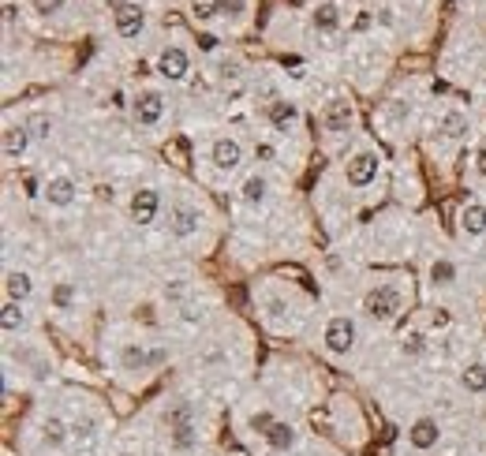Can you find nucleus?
<instances>
[{
    "instance_id": "423d86ee",
    "label": "nucleus",
    "mask_w": 486,
    "mask_h": 456,
    "mask_svg": "<svg viewBox=\"0 0 486 456\" xmlns=\"http://www.w3.org/2000/svg\"><path fill=\"white\" fill-rule=\"evenodd\" d=\"M157 71L165 75V79H183V75L191 71V60H187V52H183L180 45H165L161 49V57H157Z\"/></svg>"
},
{
    "instance_id": "2f4dec72",
    "label": "nucleus",
    "mask_w": 486,
    "mask_h": 456,
    "mask_svg": "<svg viewBox=\"0 0 486 456\" xmlns=\"http://www.w3.org/2000/svg\"><path fill=\"white\" fill-rule=\"evenodd\" d=\"M71 296H75L71 285H57V288H52V303H57V307H68Z\"/></svg>"
},
{
    "instance_id": "f8f14e48",
    "label": "nucleus",
    "mask_w": 486,
    "mask_h": 456,
    "mask_svg": "<svg viewBox=\"0 0 486 456\" xmlns=\"http://www.w3.org/2000/svg\"><path fill=\"white\" fill-rule=\"evenodd\" d=\"M408 441L415 445V449H434V445L441 441V427H438V419H415L412 427H408Z\"/></svg>"
},
{
    "instance_id": "b1692460",
    "label": "nucleus",
    "mask_w": 486,
    "mask_h": 456,
    "mask_svg": "<svg viewBox=\"0 0 486 456\" xmlns=\"http://www.w3.org/2000/svg\"><path fill=\"white\" fill-rule=\"evenodd\" d=\"M165 422H169V430L183 427V422H194V404H191V400H176V404L165 411Z\"/></svg>"
},
{
    "instance_id": "c9c22d12",
    "label": "nucleus",
    "mask_w": 486,
    "mask_h": 456,
    "mask_svg": "<svg viewBox=\"0 0 486 456\" xmlns=\"http://www.w3.org/2000/svg\"><path fill=\"white\" fill-rule=\"evenodd\" d=\"M165 359H169L165 348H154V352H150V366H157V363H165Z\"/></svg>"
},
{
    "instance_id": "4c0bfd02",
    "label": "nucleus",
    "mask_w": 486,
    "mask_h": 456,
    "mask_svg": "<svg viewBox=\"0 0 486 456\" xmlns=\"http://www.w3.org/2000/svg\"><path fill=\"white\" fill-rule=\"evenodd\" d=\"M105 4H109V12L116 15V12H120V8H127V4H131V0H105Z\"/></svg>"
},
{
    "instance_id": "72a5a7b5",
    "label": "nucleus",
    "mask_w": 486,
    "mask_h": 456,
    "mask_svg": "<svg viewBox=\"0 0 486 456\" xmlns=\"http://www.w3.org/2000/svg\"><path fill=\"white\" fill-rule=\"evenodd\" d=\"M221 12L224 15H243L247 12V0H221Z\"/></svg>"
},
{
    "instance_id": "4be33fe9",
    "label": "nucleus",
    "mask_w": 486,
    "mask_h": 456,
    "mask_svg": "<svg viewBox=\"0 0 486 456\" xmlns=\"http://www.w3.org/2000/svg\"><path fill=\"white\" fill-rule=\"evenodd\" d=\"M172 449H180V453H187L199 445V430H194V422H183V427H172Z\"/></svg>"
},
{
    "instance_id": "a211bd4d",
    "label": "nucleus",
    "mask_w": 486,
    "mask_h": 456,
    "mask_svg": "<svg viewBox=\"0 0 486 456\" xmlns=\"http://www.w3.org/2000/svg\"><path fill=\"white\" fill-rule=\"evenodd\" d=\"M4 288L15 303H23L30 292H34V280H30V273H23V269H12V273L4 277Z\"/></svg>"
},
{
    "instance_id": "393cba45",
    "label": "nucleus",
    "mask_w": 486,
    "mask_h": 456,
    "mask_svg": "<svg viewBox=\"0 0 486 456\" xmlns=\"http://www.w3.org/2000/svg\"><path fill=\"white\" fill-rule=\"evenodd\" d=\"M41 441H45L49 449H60V445L68 441V427H64L60 419H45V427H41Z\"/></svg>"
},
{
    "instance_id": "f257e3e1",
    "label": "nucleus",
    "mask_w": 486,
    "mask_h": 456,
    "mask_svg": "<svg viewBox=\"0 0 486 456\" xmlns=\"http://www.w3.org/2000/svg\"><path fill=\"white\" fill-rule=\"evenodd\" d=\"M363 307H366V314H371V318L389 322L396 311H401V288H396V285H382V288H374L371 296H366Z\"/></svg>"
},
{
    "instance_id": "f03ea898",
    "label": "nucleus",
    "mask_w": 486,
    "mask_h": 456,
    "mask_svg": "<svg viewBox=\"0 0 486 456\" xmlns=\"http://www.w3.org/2000/svg\"><path fill=\"white\" fill-rule=\"evenodd\" d=\"M326 352H333V355H348L352 348H355V322L352 318H329V325H326Z\"/></svg>"
},
{
    "instance_id": "0eeeda50",
    "label": "nucleus",
    "mask_w": 486,
    "mask_h": 456,
    "mask_svg": "<svg viewBox=\"0 0 486 456\" xmlns=\"http://www.w3.org/2000/svg\"><path fill=\"white\" fill-rule=\"evenodd\" d=\"M199 225H202V213L194 210V206H172V213H169V232L172 236L187 240V236L199 232Z\"/></svg>"
},
{
    "instance_id": "a878e982",
    "label": "nucleus",
    "mask_w": 486,
    "mask_h": 456,
    "mask_svg": "<svg viewBox=\"0 0 486 456\" xmlns=\"http://www.w3.org/2000/svg\"><path fill=\"white\" fill-rule=\"evenodd\" d=\"M221 12V0H191V19L194 23H210Z\"/></svg>"
},
{
    "instance_id": "bb28decb",
    "label": "nucleus",
    "mask_w": 486,
    "mask_h": 456,
    "mask_svg": "<svg viewBox=\"0 0 486 456\" xmlns=\"http://www.w3.org/2000/svg\"><path fill=\"white\" fill-rule=\"evenodd\" d=\"M430 280H434V285H452V280H457V266L449 262V258H438L434 266H430Z\"/></svg>"
},
{
    "instance_id": "5701e85b",
    "label": "nucleus",
    "mask_w": 486,
    "mask_h": 456,
    "mask_svg": "<svg viewBox=\"0 0 486 456\" xmlns=\"http://www.w3.org/2000/svg\"><path fill=\"white\" fill-rule=\"evenodd\" d=\"M460 385L468 389V393H486V366L483 363H471L468 371L460 374Z\"/></svg>"
},
{
    "instance_id": "6e6552de",
    "label": "nucleus",
    "mask_w": 486,
    "mask_h": 456,
    "mask_svg": "<svg viewBox=\"0 0 486 456\" xmlns=\"http://www.w3.org/2000/svg\"><path fill=\"white\" fill-rule=\"evenodd\" d=\"M210 157H213V169L232 172V169H240V161H243V146L236 143V138H217L213 150H210Z\"/></svg>"
},
{
    "instance_id": "c756f323",
    "label": "nucleus",
    "mask_w": 486,
    "mask_h": 456,
    "mask_svg": "<svg viewBox=\"0 0 486 456\" xmlns=\"http://www.w3.org/2000/svg\"><path fill=\"white\" fill-rule=\"evenodd\" d=\"M27 127H30V135H38V138H49V131H52V120H49V116H34V120H30Z\"/></svg>"
},
{
    "instance_id": "e433bc0d",
    "label": "nucleus",
    "mask_w": 486,
    "mask_h": 456,
    "mask_svg": "<svg viewBox=\"0 0 486 456\" xmlns=\"http://www.w3.org/2000/svg\"><path fill=\"white\" fill-rule=\"evenodd\" d=\"M475 169H479V176H486V146L475 154Z\"/></svg>"
},
{
    "instance_id": "39448f33",
    "label": "nucleus",
    "mask_w": 486,
    "mask_h": 456,
    "mask_svg": "<svg viewBox=\"0 0 486 456\" xmlns=\"http://www.w3.org/2000/svg\"><path fill=\"white\" fill-rule=\"evenodd\" d=\"M131 113H135V120L143 124V127H154L161 116H165V97H161L157 90H143V94L135 97Z\"/></svg>"
},
{
    "instance_id": "1a4fd4ad",
    "label": "nucleus",
    "mask_w": 486,
    "mask_h": 456,
    "mask_svg": "<svg viewBox=\"0 0 486 456\" xmlns=\"http://www.w3.org/2000/svg\"><path fill=\"white\" fill-rule=\"evenodd\" d=\"M266 120L273 124V131L288 135V127L299 120V108H296V101H288V97H277V101H269V108H266Z\"/></svg>"
},
{
    "instance_id": "4468645a",
    "label": "nucleus",
    "mask_w": 486,
    "mask_h": 456,
    "mask_svg": "<svg viewBox=\"0 0 486 456\" xmlns=\"http://www.w3.org/2000/svg\"><path fill=\"white\" fill-rule=\"evenodd\" d=\"M460 232L464 236H483L486 232V206L483 202H464V210H460Z\"/></svg>"
},
{
    "instance_id": "cd10ccee",
    "label": "nucleus",
    "mask_w": 486,
    "mask_h": 456,
    "mask_svg": "<svg viewBox=\"0 0 486 456\" xmlns=\"http://www.w3.org/2000/svg\"><path fill=\"white\" fill-rule=\"evenodd\" d=\"M266 199V180L262 176H247L243 180V202H262Z\"/></svg>"
},
{
    "instance_id": "473e14b6",
    "label": "nucleus",
    "mask_w": 486,
    "mask_h": 456,
    "mask_svg": "<svg viewBox=\"0 0 486 456\" xmlns=\"http://www.w3.org/2000/svg\"><path fill=\"white\" fill-rule=\"evenodd\" d=\"M60 8H64V0H34L38 15H52V12H60Z\"/></svg>"
},
{
    "instance_id": "dca6fc26",
    "label": "nucleus",
    "mask_w": 486,
    "mask_h": 456,
    "mask_svg": "<svg viewBox=\"0 0 486 456\" xmlns=\"http://www.w3.org/2000/svg\"><path fill=\"white\" fill-rule=\"evenodd\" d=\"M310 23H315V30H322V34H333V30L341 27V8L337 4H318L315 8V15H310Z\"/></svg>"
},
{
    "instance_id": "aec40b11",
    "label": "nucleus",
    "mask_w": 486,
    "mask_h": 456,
    "mask_svg": "<svg viewBox=\"0 0 486 456\" xmlns=\"http://www.w3.org/2000/svg\"><path fill=\"white\" fill-rule=\"evenodd\" d=\"M438 131L445 135V138H464V135H468V116H464V113H457V108H452V113H445V116H441Z\"/></svg>"
},
{
    "instance_id": "ddd939ff",
    "label": "nucleus",
    "mask_w": 486,
    "mask_h": 456,
    "mask_svg": "<svg viewBox=\"0 0 486 456\" xmlns=\"http://www.w3.org/2000/svg\"><path fill=\"white\" fill-rule=\"evenodd\" d=\"M27 146H30V127L27 124L4 127V157L8 161H19V157L27 154Z\"/></svg>"
},
{
    "instance_id": "f704fd0d",
    "label": "nucleus",
    "mask_w": 486,
    "mask_h": 456,
    "mask_svg": "<svg viewBox=\"0 0 486 456\" xmlns=\"http://www.w3.org/2000/svg\"><path fill=\"white\" fill-rule=\"evenodd\" d=\"M90 430H94V422H75L71 434H79V438H90Z\"/></svg>"
},
{
    "instance_id": "2eb2a0df",
    "label": "nucleus",
    "mask_w": 486,
    "mask_h": 456,
    "mask_svg": "<svg viewBox=\"0 0 486 456\" xmlns=\"http://www.w3.org/2000/svg\"><path fill=\"white\" fill-rule=\"evenodd\" d=\"M45 202L49 206H71L75 202V180H68V176H57V180H49L45 183Z\"/></svg>"
},
{
    "instance_id": "7c9ffc66",
    "label": "nucleus",
    "mask_w": 486,
    "mask_h": 456,
    "mask_svg": "<svg viewBox=\"0 0 486 456\" xmlns=\"http://www.w3.org/2000/svg\"><path fill=\"white\" fill-rule=\"evenodd\" d=\"M401 352H404V355H419V352H423V336H419V333H408L404 341H401Z\"/></svg>"
},
{
    "instance_id": "9b49d317",
    "label": "nucleus",
    "mask_w": 486,
    "mask_h": 456,
    "mask_svg": "<svg viewBox=\"0 0 486 456\" xmlns=\"http://www.w3.org/2000/svg\"><path fill=\"white\" fill-rule=\"evenodd\" d=\"M113 19H116V34L120 38H138V30L146 27V12H143V4H135V0L127 8H120Z\"/></svg>"
},
{
    "instance_id": "f3484780",
    "label": "nucleus",
    "mask_w": 486,
    "mask_h": 456,
    "mask_svg": "<svg viewBox=\"0 0 486 456\" xmlns=\"http://www.w3.org/2000/svg\"><path fill=\"white\" fill-rule=\"evenodd\" d=\"M266 445H269L273 453H288L292 445H296V430H292L288 422H280V419H277L273 427H269V434H266Z\"/></svg>"
},
{
    "instance_id": "c85d7f7f",
    "label": "nucleus",
    "mask_w": 486,
    "mask_h": 456,
    "mask_svg": "<svg viewBox=\"0 0 486 456\" xmlns=\"http://www.w3.org/2000/svg\"><path fill=\"white\" fill-rule=\"evenodd\" d=\"M273 422H277V419L269 415V411H255V415H251V430H258V434H262V438H266Z\"/></svg>"
},
{
    "instance_id": "20e7f679",
    "label": "nucleus",
    "mask_w": 486,
    "mask_h": 456,
    "mask_svg": "<svg viewBox=\"0 0 486 456\" xmlns=\"http://www.w3.org/2000/svg\"><path fill=\"white\" fill-rule=\"evenodd\" d=\"M352 124H355V108H352V101H344V97H333V101L322 108V127H326L329 135L352 131Z\"/></svg>"
},
{
    "instance_id": "7ed1b4c3",
    "label": "nucleus",
    "mask_w": 486,
    "mask_h": 456,
    "mask_svg": "<svg viewBox=\"0 0 486 456\" xmlns=\"http://www.w3.org/2000/svg\"><path fill=\"white\" fill-rule=\"evenodd\" d=\"M378 169H382V157H378L374 150H359V154L348 161V169H344V180H348L352 187H366V183L378 176Z\"/></svg>"
},
{
    "instance_id": "6ab92c4d",
    "label": "nucleus",
    "mask_w": 486,
    "mask_h": 456,
    "mask_svg": "<svg viewBox=\"0 0 486 456\" xmlns=\"http://www.w3.org/2000/svg\"><path fill=\"white\" fill-rule=\"evenodd\" d=\"M120 363H124V371H131V374L150 371V352L143 348V344H127V348L120 352Z\"/></svg>"
},
{
    "instance_id": "412c9836",
    "label": "nucleus",
    "mask_w": 486,
    "mask_h": 456,
    "mask_svg": "<svg viewBox=\"0 0 486 456\" xmlns=\"http://www.w3.org/2000/svg\"><path fill=\"white\" fill-rule=\"evenodd\" d=\"M0 325H4V333L23 329V325H27V311L19 307L15 299H8V303H4V314H0Z\"/></svg>"
},
{
    "instance_id": "9d476101",
    "label": "nucleus",
    "mask_w": 486,
    "mask_h": 456,
    "mask_svg": "<svg viewBox=\"0 0 486 456\" xmlns=\"http://www.w3.org/2000/svg\"><path fill=\"white\" fill-rule=\"evenodd\" d=\"M157 210H161V194L154 187H143V191L131 194V217L138 225H150L157 217Z\"/></svg>"
}]
</instances>
